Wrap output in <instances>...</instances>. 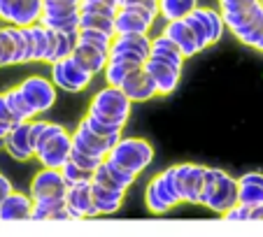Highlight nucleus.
Returning a JSON list of instances; mask_svg holds the SVG:
<instances>
[{
  "label": "nucleus",
  "mask_w": 263,
  "mask_h": 237,
  "mask_svg": "<svg viewBox=\"0 0 263 237\" xmlns=\"http://www.w3.org/2000/svg\"><path fill=\"white\" fill-rule=\"evenodd\" d=\"M0 149H5V140H0Z\"/></svg>",
  "instance_id": "47"
},
{
  "label": "nucleus",
  "mask_w": 263,
  "mask_h": 237,
  "mask_svg": "<svg viewBox=\"0 0 263 237\" xmlns=\"http://www.w3.org/2000/svg\"><path fill=\"white\" fill-rule=\"evenodd\" d=\"M80 28H91V30H103V33L117 35V26L112 16H105V14H96V12H82L80 16Z\"/></svg>",
  "instance_id": "31"
},
{
  "label": "nucleus",
  "mask_w": 263,
  "mask_h": 237,
  "mask_svg": "<svg viewBox=\"0 0 263 237\" xmlns=\"http://www.w3.org/2000/svg\"><path fill=\"white\" fill-rule=\"evenodd\" d=\"M205 170L203 165L182 163L175 165V182H177L179 195L184 203H200V191L205 184Z\"/></svg>",
  "instance_id": "8"
},
{
  "label": "nucleus",
  "mask_w": 263,
  "mask_h": 237,
  "mask_svg": "<svg viewBox=\"0 0 263 237\" xmlns=\"http://www.w3.org/2000/svg\"><path fill=\"white\" fill-rule=\"evenodd\" d=\"M5 100H7L10 109L14 112V116L19 118V121H30V118L37 116V114L33 112V107L26 103V98H24V93L19 91V86H14V89L5 91Z\"/></svg>",
  "instance_id": "30"
},
{
  "label": "nucleus",
  "mask_w": 263,
  "mask_h": 237,
  "mask_svg": "<svg viewBox=\"0 0 263 237\" xmlns=\"http://www.w3.org/2000/svg\"><path fill=\"white\" fill-rule=\"evenodd\" d=\"M33 216V198L12 191L0 205V221H24Z\"/></svg>",
  "instance_id": "21"
},
{
  "label": "nucleus",
  "mask_w": 263,
  "mask_h": 237,
  "mask_svg": "<svg viewBox=\"0 0 263 237\" xmlns=\"http://www.w3.org/2000/svg\"><path fill=\"white\" fill-rule=\"evenodd\" d=\"M165 33L175 45L179 47V51L184 54V58H191V56L200 54V47H198V40H196V33L191 30V26L186 24V19H177V21H168L165 28L161 30Z\"/></svg>",
  "instance_id": "17"
},
{
  "label": "nucleus",
  "mask_w": 263,
  "mask_h": 237,
  "mask_svg": "<svg viewBox=\"0 0 263 237\" xmlns=\"http://www.w3.org/2000/svg\"><path fill=\"white\" fill-rule=\"evenodd\" d=\"M14 128V126H10V124H5V121H0V140H5L7 135H10V130Z\"/></svg>",
  "instance_id": "43"
},
{
  "label": "nucleus",
  "mask_w": 263,
  "mask_h": 237,
  "mask_svg": "<svg viewBox=\"0 0 263 237\" xmlns=\"http://www.w3.org/2000/svg\"><path fill=\"white\" fill-rule=\"evenodd\" d=\"M45 0H10L0 14V21L19 28H28L33 24H40Z\"/></svg>",
  "instance_id": "10"
},
{
  "label": "nucleus",
  "mask_w": 263,
  "mask_h": 237,
  "mask_svg": "<svg viewBox=\"0 0 263 237\" xmlns=\"http://www.w3.org/2000/svg\"><path fill=\"white\" fill-rule=\"evenodd\" d=\"M72 153V135L59 124H49L47 121L45 130L40 133L37 142H35V156L45 168L61 170L70 161Z\"/></svg>",
  "instance_id": "2"
},
{
  "label": "nucleus",
  "mask_w": 263,
  "mask_h": 237,
  "mask_svg": "<svg viewBox=\"0 0 263 237\" xmlns=\"http://www.w3.org/2000/svg\"><path fill=\"white\" fill-rule=\"evenodd\" d=\"M80 40L84 42H91V45H98V47H112V35L103 33V30H91V28H80Z\"/></svg>",
  "instance_id": "38"
},
{
  "label": "nucleus",
  "mask_w": 263,
  "mask_h": 237,
  "mask_svg": "<svg viewBox=\"0 0 263 237\" xmlns=\"http://www.w3.org/2000/svg\"><path fill=\"white\" fill-rule=\"evenodd\" d=\"M152 56V37L144 33H124L115 35L109 47V61L130 63L135 68H142Z\"/></svg>",
  "instance_id": "4"
},
{
  "label": "nucleus",
  "mask_w": 263,
  "mask_h": 237,
  "mask_svg": "<svg viewBox=\"0 0 263 237\" xmlns=\"http://www.w3.org/2000/svg\"><path fill=\"white\" fill-rule=\"evenodd\" d=\"M105 168H107L109 177L115 179V184L121 188V191H128V188H130V184L135 182V174H130L128 170L119 168V165H117V163H112L109 158H105Z\"/></svg>",
  "instance_id": "35"
},
{
  "label": "nucleus",
  "mask_w": 263,
  "mask_h": 237,
  "mask_svg": "<svg viewBox=\"0 0 263 237\" xmlns=\"http://www.w3.org/2000/svg\"><path fill=\"white\" fill-rule=\"evenodd\" d=\"M149 58L165 61V63H173V65H177V68H182V70H184V61H186L184 58V54L179 51V47L175 45L165 33L152 37V56H149Z\"/></svg>",
  "instance_id": "25"
},
{
  "label": "nucleus",
  "mask_w": 263,
  "mask_h": 237,
  "mask_svg": "<svg viewBox=\"0 0 263 237\" xmlns=\"http://www.w3.org/2000/svg\"><path fill=\"white\" fill-rule=\"evenodd\" d=\"M7 3H10V0H0V14H3V10H5Z\"/></svg>",
  "instance_id": "46"
},
{
  "label": "nucleus",
  "mask_w": 263,
  "mask_h": 237,
  "mask_svg": "<svg viewBox=\"0 0 263 237\" xmlns=\"http://www.w3.org/2000/svg\"><path fill=\"white\" fill-rule=\"evenodd\" d=\"M217 179H219V170H214V168L205 170V184H203V191H200V205H208V200L212 198Z\"/></svg>",
  "instance_id": "39"
},
{
  "label": "nucleus",
  "mask_w": 263,
  "mask_h": 237,
  "mask_svg": "<svg viewBox=\"0 0 263 237\" xmlns=\"http://www.w3.org/2000/svg\"><path fill=\"white\" fill-rule=\"evenodd\" d=\"M156 19H159V12L142 10V7H119L117 19H115L117 35H124V33L149 35V30L154 28Z\"/></svg>",
  "instance_id": "9"
},
{
  "label": "nucleus",
  "mask_w": 263,
  "mask_h": 237,
  "mask_svg": "<svg viewBox=\"0 0 263 237\" xmlns=\"http://www.w3.org/2000/svg\"><path fill=\"white\" fill-rule=\"evenodd\" d=\"M124 137V135H109V137H105V135H98L93 133L91 128H86V124L77 126V130L72 133V147L80 149V151L89 153V156H98V158H107L109 151L115 149V144L119 142V140Z\"/></svg>",
  "instance_id": "7"
},
{
  "label": "nucleus",
  "mask_w": 263,
  "mask_h": 237,
  "mask_svg": "<svg viewBox=\"0 0 263 237\" xmlns=\"http://www.w3.org/2000/svg\"><path fill=\"white\" fill-rule=\"evenodd\" d=\"M72 56L93 74L105 72V68H107V63H109V49L107 47L91 45V42H84V40H77V47H74Z\"/></svg>",
  "instance_id": "19"
},
{
  "label": "nucleus",
  "mask_w": 263,
  "mask_h": 237,
  "mask_svg": "<svg viewBox=\"0 0 263 237\" xmlns=\"http://www.w3.org/2000/svg\"><path fill=\"white\" fill-rule=\"evenodd\" d=\"M19 91L24 93L26 103L33 107L35 114H45L56 105V86L51 79L30 74L19 84Z\"/></svg>",
  "instance_id": "6"
},
{
  "label": "nucleus",
  "mask_w": 263,
  "mask_h": 237,
  "mask_svg": "<svg viewBox=\"0 0 263 237\" xmlns=\"http://www.w3.org/2000/svg\"><path fill=\"white\" fill-rule=\"evenodd\" d=\"M93 77L96 74L89 72L74 56H68V58L51 65V82H54V86L68 91V93H80V91L89 89Z\"/></svg>",
  "instance_id": "5"
},
{
  "label": "nucleus",
  "mask_w": 263,
  "mask_h": 237,
  "mask_svg": "<svg viewBox=\"0 0 263 237\" xmlns=\"http://www.w3.org/2000/svg\"><path fill=\"white\" fill-rule=\"evenodd\" d=\"M121 7H142V10L159 12V0H124Z\"/></svg>",
  "instance_id": "41"
},
{
  "label": "nucleus",
  "mask_w": 263,
  "mask_h": 237,
  "mask_svg": "<svg viewBox=\"0 0 263 237\" xmlns=\"http://www.w3.org/2000/svg\"><path fill=\"white\" fill-rule=\"evenodd\" d=\"M91 195H93V203L100 214H115L124 203V191L100 186L96 182H91Z\"/></svg>",
  "instance_id": "27"
},
{
  "label": "nucleus",
  "mask_w": 263,
  "mask_h": 237,
  "mask_svg": "<svg viewBox=\"0 0 263 237\" xmlns=\"http://www.w3.org/2000/svg\"><path fill=\"white\" fill-rule=\"evenodd\" d=\"M261 3H263V0H261Z\"/></svg>",
  "instance_id": "48"
},
{
  "label": "nucleus",
  "mask_w": 263,
  "mask_h": 237,
  "mask_svg": "<svg viewBox=\"0 0 263 237\" xmlns=\"http://www.w3.org/2000/svg\"><path fill=\"white\" fill-rule=\"evenodd\" d=\"M0 121H5V124H10V126L21 124L19 118L14 116V112H12V109H10V105H7L5 93H0Z\"/></svg>",
  "instance_id": "40"
},
{
  "label": "nucleus",
  "mask_w": 263,
  "mask_h": 237,
  "mask_svg": "<svg viewBox=\"0 0 263 237\" xmlns=\"http://www.w3.org/2000/svg\"><path fill=\"white\" fill-rule=\"evenodd\" d=\"M33 121V118H30ZM30 121H21L10 130V135L5 137V151L10 153L14 161H30L35 156L33 142H30Z\"/></svg>",
  "instance_id": "16"
},
{
  "label": "nucleus",
  "mask_w": 263,
  "mask_h": 237,
  "mask_svg": "<svg viewBox=\"0 0 263 237\" xmlns=\"http://www.w3.org/2000/svg\"><path fill=\"white\" fill-rule=\"evenodd\" d=\"M80 16L82 12L70 16H42L40 24L51 30H59V33H80Z\"/></svg>",
  "instance_id": "32"
},
{
  "label": "nucleus",
  "mask_w": 263,
  "mask_h": 237,
  "mask_svg": "<svg viewBox=\"0 0 263 237\" xmlns=\"http://www.w3.org/2000/svg\"><path fill=\"white\" fill-rule=\"evenodd\" d=\"M133 70H135V65H130V63H121V61H109L103 74H105V82H107L109 86H121V84H124V79L128 77Z\"/></svg>",
  "instance_id": "33"
},
{
  "label": "nucleus",
  "mask_w": 263,
  "mask_h": 237,
  "mask_svg": "<svg viewBox=\"0 0 263 237\" xmlns=\"http://www.w3.org/2000/svg\"><path fill=\"white\" fill-rule=\"evenodd\" d=\"M196 7H198V0H159V16L165 24L177 19H186Z\"/></svg>",
  "instance_id": "28"
},
{
  "label": "nucleus",
  "mask_w": 263,
  "mask_h": 237,
  "mask_svg": "<svg viewBox=\"0 0 263 237\" xmlns=\"http://www.w3.org/2000/svg\"><path fill=\"white\" fill-rule=\"evenodd\" d=\"M258 5H261V0H219V12H221L229 33L242 26Z\"/></svg>",
  "instance_id": "18"
},
{
  "label": "nucleus",
  "mask_w": 263,
  "mask_h": 237,
  "mask_svg": "<svg viewBox=\"0 0 263 237\" xmlns=\"http://www.w3.org/2000/svg\"><path fill=\"white\" fill-rule=\"evenodd\" d=\"M77 40H80V33H59V30L49 28V47H47L45 63L54 65L59 61L68 58V56H72L74 47H77Z\"/></svg>",
  "instance_id": "20"
},
{
  "label": "nucleus",
  "mask_w": 263,
  "mask_h": 237,
  "mask_svg": "<svg viewBox=\"0 0 263 237\" xmlns=\"http://www.w3.org/2000/svg\"><path fill=\"white\" fill-rule=\"evenodd\" d=\"M82 3H107V5L121 7V3H124V0H82Z\"/></svg>",
  "instance_id": "45"
},
{
  "label": "nucleus",
  "mask_w": 263,
  "mask_h": 237,
  "mask_svg": "<svg viewBox=\"0 0 263 237\" xmlns=\"http://www.w3.org/2000/svg\"><path fill=\"white\" fill-rule=\"evenodd\" d=\"M130 107H133V100L119 86L107 84L93 95L82 124H86V128H91L98 135H105V137L124 135V128L130 118Z\"/></svg>",
  "instance_id": "1"
},
{
  "label": "nucleus",
  "mask_w": 263,
  "mask_h": 237,
  "mask_svg": "<svg viewBox=\"0 0 263 237\" xmlns=\"http://www.w3.org/2000/svg\"><path fill=\"white\" fill-rule=\"evenodd\" d=\"M249 219H263V205L261 207H249Z\"/></svg>",
  "instance_id": "44"
},
{
  "label": "nucleus",
  "mask_w": 263,
  "mask_h": 237,
  "mask_svg": "<svg viewBox=\"0 0 263 237\" xmlns=\"http://www.w3.org/2000/svg\"><path fill=\"white\" fill-rule=\"evenodd\" d=\"M26 40H28V63H45L47 47H49V28L42 24H33L24 28Z\"/></svg>",
  "instance_id": "24"
},
{
  "label": "nucleus",
  "mask_w": 263,
  "mask_h": 237,
  "mask_svg": "<svg viewBox=\"0 0 263 237\" xmlns=\"http://www.w3.org/2000/svg\"><path fill=\"white\" fill-rule=\"evenodd\" d=\"M61 172H63L65 182H68V186H74V184H82V182H93V172H89V170L80 168L77 163H72V161H68V163L61 168Z\"/></svg>",
  "instance_id": "34"
},
{
  "label": "nucleus",
  "mask_w": 263,
  "mask_h": 237,
  "mask_svg": "<svg viewBox=\"0 0 263 237\" xmlns=\"http://www.w3.org/2000/svg\"><path fill=\"white\" fill-rule=\"evenodd\" d=\"M126 95H128L133 103H149V100L159 98V89H156V82L152 79V74L142 68H135L128 77L124 79V84L119 86Z\"/></svg>",
  "instance_id": "12"
},
{
  "label": "nucleus",
  "mask_w": 263,
  "mask_h": 237,
  "mask_svg": "<svg viewBox=\"0 0 263 237\" xmlns=\"http://www.w3.org/2000/svg\"><path fill=\"white\" fill-rule=\"evenodd\" d=\"M144 70L156 82L159 95H170L179 86V79H182V68H177L173 63H165V61H159V58H149L144 63Z\"/></svg>",
  "instance_id": "15"
},
{
  "label": "nucleus",
  "mask_w": 263,
  "mask_h": 237,
  "mask_svg": "<svg viewBox=\"0 0 263 237\" xmlns=\"http://www.w3.org/2000/svg\"><path fill=\"white\" fill-rule=\"evenodd\" d=\"M186 24L191 26V30L196 33V40H198V47H200V51H205L208 47H212L214 42H212V35H210V30L203 26V21L198 19V16L191 12L189 16H186Z\"/></svg>",
  "instance_id": "36"
},
{
  "label": "nucleus",
  "mask_w": 263,
  "mask_h": 237,
  "mask_svg": "<svg viewBox=\"0 0 263 237\" xmlns=\"http://www.w3.org/2000/svg\"><path fill=\"white\" fill-rule=\"evenodd\" d=\"M238 203L245 207H261L263 205V174L261 172H247L238 179Z\"/></svg>",
  "instance_id": "23"
},
{
  "label": "nucleus",
  "mask_w": 263,
  "mask_h": 237,
  "mask_svg": "<svg viewBox=\"0 0 263 237\" xmlns=\"http://www.w3.org/2000/svg\"><path fill=\"white\" fill-rule=\"evenodd\" d=\"M12 191H14V188H12V182L5 177V174H0V205H3V200H5Z\"/></svg>",
  "instance_id": "42"
},
{
  "label": "nucleus",
  "mask_w": 263,
  "mask_h": 237,
  "mask_svg": "<svg viewBox=\"0 0 263 237\" xmlns=\"http://www.w3.org/2000/svg\"><path fill=\"white\" fill-rule=\"evenodd\" d=\"M194 14L198 16L200 21H203V26L210 30V35H212V42L217 45L219 40L223 37V30H229L226 28V24H223V16H221V12H217V10H212V7H196L194 10Z\"/></svg>",
  "instance_id": "29"
},
{
  "label": "nucleus",
  "mask_w": 263,
  "mask_h": 237,
  "mask_svg": "<svg viewBox=\"0 0 263 237\" xmlns=\"http://www.w3.org/2000/svg\"><path fill=\"white\" fill-rule=\"evenodd\" d=\"M35 221H45V219H72L65 205V198H40L33 200V216Z\"/></svg>",
  "instance_id": "26"
},
{
  "label": "nucleus",
  "mask_w": 263,
  "mask_h": 237,
  "mask_svg": "<svg viewBox=\"0 0 263 237\" xmlns=\"http://www.w3.org/2000/svg\"><path fill=\"white\" fill-rule=\"evenodd\" d=\"M65 205H68V212L72 219H91L98 216V207L93 203V195H91V182H82L68 186V195H65Z\"/></svg>",
  "instance_id": "13"
},
{
  "label": "nucleus",
  "mask_w": 263,
  "mask_h": 237,
  "mask_svg": "<svg viewBox=\"0 0 263 237\" xmlns=\"http://www.w3.org/2000/svg\"><path fill=\"white\" fill-rule=\"evenodd\" d=\"M149 186L156 191V195H159V200L165 205L168 209H173L175 205L184 203L182 195H179V188H177V182H175V168H168L163 170L161 174H156L152 182H149Z\"/></svg>",
  "instance_id": "22"
},
{
  "label": "nucleus",
  "mask_w": 263,
  "mask_h": 237,
  "mask_svg": "<svg viewBox=\"0 0 263 237\" xmlns=\"http://www.w3.org/2000/svg\"><path fill=\"white\" fill-rule=\"evenodd\" d=\"M70 161H72V163H77L80 168L89 170V172H96V170L100 168V163H103L105 158L89 156V153H84V151H80V149H74V147H72V153H70Z\"/></svg>",
  "instance_id": "37"
},
{
  "label": "nucleus",
  "mask_w": 263,
  "mask_h": 237,
  "mask_svg": "<svg viewBox=\"0 0 263 237\" xmlns=\"http://www.w3.org/2000/svg\"><path fill=\"white\" fill-rule=\"evenodd\" d=\"M238 191H240L238 179H233L231 174H226L223 170H219L217 186H214V193H212V198L208 200L205 207H210L212 212H217V214L229 212L231 207L238 205Z\"/></svg>",
  "instance_id": "14"
},
{
  "label": "nucleus",
  "mask_w": 263,
  "mask_h": 237,
  "mask_svg": "<svg viewBox=\"0 0 263 237\" xmlns=\"http://www.w3.org/2000/svg\"><path fill=\"white\" fill-rule=\"evenodd\" d=\"M109 161L117 163L119 168L128 170L130 174L138 177L152 161H154V147L142 137H121L109 151Z\"/></svg>",
  "instance_id": "3"
},
{
  "label": "nucleus",
  "mask_w": 263,
  "mask_h": 237,
  "mask_svg": "<svg viewBox=\"0 0 263 237\" xmlns=\"http://www.w3.org/2000/svg\"><path fill=\"white\" fill-rule=\"evenodd\" d=\"M68 195V182L63 172L54 168H45L33 177L30 184V198L40 200V198H65Z\"/></svg>",
  "instance_id": "11"
}]
</instances>
